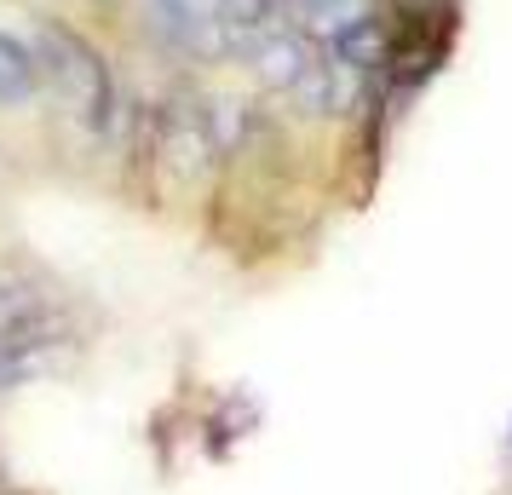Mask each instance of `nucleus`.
<instances>
[{"label":"nucleus","instance_id":"3","mask_svg":"<svg viewBox=\"0 0 512 495\" xmlns=\"http://www.w3.org/2000/svg\"><path fill=\"white\" fill-rule=\"evenodd\" d=\"M144 24L156 47L179 64H231V24L225 0H144Z\"/></svg>","mask_w":512,"mask_h":495},{"label":"nucleus","instance_id":"11","mask_svg":"<svg viewBox=\"0 0 512 495\" xmlns=\"http://www.w3.org/2000/svg\"><path fill=\"white\" fill-rule=\"evenodd\" d=\"M0 495H24V490H0Z\"/></svg>","mask_w":512,"mask_h":495},{"label":"nucleus","instance_id":"10","mask_svg":"<svg viewBox=\"0 0 512 495\" xmlns=\"http://www.w3.org/2000/svg\"><path fill=\"white\" fill-rule=\"evenodd\" d=\"M305 6H311V0H288V12H305Z\"/></svg>","mask_w":512,"mask_h":495},{"label":"nucleus","instance_id":"5","mask_svg":"<svg viewBox=\"0 0 512 495\" xmlns=\"http://www.w3.org/2000/svg\"><path fill=\"white\" fill-rule=\"evenodd\" d=\"M317 52H323V41H311V35L300 29V18L288 12L282 24H271L265 35H259L254 52H248L242 64L254 70L259 87H271V93H288V87H294V81L305 75V64H311Z\"/></svg>","mask_w":512,"mask_h":495},{"label":"nucleus","instance_id":"1","mask_svg":"<svg viewBox=\"0 0 512 495\" xmlns=\"http://www.w3.org/2000/svg\"><path fill=\"white\" fill-rule=\"evenodd\" d=\"M35 64H41V81L64 98V110H70L87 133L104 139V133L116 127V75H110L104 52H98L81 29H70L64 18L41 12V18H35Z\"/></svg>","mask_w":512,"mask_h":495},{"label":"nucleus","instance_id":"9","mask_svg":"<svg viewBox=\"0 0 512 495\" xmlns=\"http://www.w3.org/2000/svg\"><path fill=\"white\" fill-rule=\"evenodd\" d=\"M403 18H438V12H455V0H392Z\"/></svg>","mask_w":512,"mask_h":495},{"label":"nucleus","instance_id":"6","mask_svg":"<svg viewBox=\"0 0 512 495\" xmlns=\"http://www.w3.org/2000/svg\"><path fill=\"white\" fill-rule=\"evenodd\" d=\"M41 93V64L35 47H24L12 29H0V110H18Z\"/></svg>","mask_w":512,"mask_h":495},{"label":"nucleus","instance_id":"8","mask_svg":"<svg viewBox=\"0 0 512 495\" xmlns=\"http://www.w3.org/2000/svg\"><path fill=\"white\" fill-rule=\"evenodd\" d=\"M369 12H380V0H311L305 12H294V18H300V29L311 35V41H328V35H340L346 24L369 18Z\"/></svg>","mask_w":512,"mask_h":495},{"label":"nucleus","instance_id":"2","mask_svg":"<svg viewBox=\"0 0 512 495\" xmlns=\"http://www.w3.org/2000/svg\"><path fill=\"white\" fill-rule=\"evenodd\" d=\"M144 133H150V156L167 167V179H179V185H202L219 156H225V139H219V121H213V104L196 93H173L162 98L150 121H144Z\"/></svg>","mask_w":512,"mask_h":495},{"label":"nucleus","instance_id":"12","mask_svg":"<svg viewBox=\"0 0 512 495\" xmlns=\"http://www.w3.org/2000/svg\"><path fill=\"white\" fill-rule=\"evenodd\" d=\"M507 449H512V432H507Z\"/></svg>","mask_w":512,"mask_h":495},{"label":"nucleus","instance_id":"4","mask_svg":"<svg viewBox=\"0 0 512 495\" xmlns=\"http://www.w3.org/2000/svg\"><path fill=\"white\" fill-rule=\"evenodd\" d=\"M363 87H369V81H363V75H351L340 58H328V47H323L282 98H288V110H294L300 121H334V116H346L351 104H357Z\"/></svg>","mask_w":512,"mask_h":495},{"label":"nucleus","instance_id":"7","mask_svg":"<svg viewBox=\"0 0 512 495\" xmlns=\"http://www.w3.org/2000/svg\"><path fill=\"white\" fill-rule=\"evenodd\" d=\"M282 18H288V0H225V24H231L236 58H248L259 35L271 24H282Z\"/></svg>","mask_w":512,"mask_h":495}]
</instances>
